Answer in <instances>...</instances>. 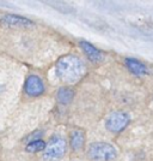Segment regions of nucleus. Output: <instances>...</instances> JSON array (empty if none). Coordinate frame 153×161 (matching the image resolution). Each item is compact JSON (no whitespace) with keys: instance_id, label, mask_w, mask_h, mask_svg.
Here are the masks:
<instances>
[{"instance_id":"nucleus-6","label":"nucleus","mask_w":153,"mask_h":161,"mask_svg":"<svg viewBox=\"0 0 153 161\" xmlns=\"http://www.w3.org/2000/svg\"><path fill=\"white\" fill-rule=\"evenodd\" d=\"M25 92L30 96H38L44 92V84L43 80H41L38 76L31 75L28 77L25 82Z\"/></svg>"},{"instance_id":"nucleus-4","label":"nucleus","mask_w":153,"mask_h":161,"mask_svg":"<svg viewBox=\"0 0 153 161\" xmlns=\"http://www.w3.org/2000/svg\"><path fill=\"white\" fill-rule=\"evenodd\" d=\"M130 123V118L126 112L122 111H115L111 112L107 117L105 119V128L110 131V132H121L129 125Z\"/></svg>"},{"instance_id":"nucleus-10","label":"nucleus","mask_w":153,"mask_h":161,"mask_svg":"<svg viewBox=\"0 0 153 161\" xmlns=\"http://www.w3.org/2000/svg\"><path fill=\"white\" fill-rule=\"evenodd\" d=\"M74 90L68 87L60 88L56 93V100L60 102L61 105H68L71 101L73 100Z\"/></svg>"},{"instance_id":"nucleus-8","label":"nucleus","mask_w":153,"mask_h":161,"mask_svg":"<svg viewBox=\"0 0 153 161\" xmlns=\"http://www.w3.org/2000/svg\"><path fill=\"white\" fill-rule=\"evenodd\" d=\"M127 69L134 74L135 76H144L147 75V67L144 63H141L138 59H134V58H126L125 60Z\"/></svg>"},{"instance_id":"nucleus-5","label":"nucleus","mask_w":153,"mask_h":161,"mask_svg":"<svg viewBox=\"0 0 153 161\" xmlns=\"http://www.w3.org/2000/svg\"><path fill=\"white\" fill-rule=\"evenodd\" d=\"M0 23L8 28H28L33 27V22L25 17H20L16 14H5L0 18Z\"/></svg>"},{"instance_id":"nucleus-1","label":"nucleus","mask_w":153,"mask_h":161,"mask_svg":"<svg viewBox=\"0 0 153 161\" xmlns=\"http://www.w3.org/2000/svg\"><path fill=\"white\" fill-rule=\"evenodd\" d=\"M85 72L86 67L83 60L72 54L62 57L56 63V75L59 80L67 84H73L79 82Z\"/></svg>"},{"instance_id":"nucleus-7","label":"nucleus","mask_w":153,"mask_h":161,"mask_svg":"<svg viewBox=\"0 0 153 161\" xmlns=\"http://www.w3.org/2000/svg\"><path fill=\"white\" fill-rule=\"evenodd\" d=\"M80 47L84 51V53L86 54V57L93 63H99L104 59V53L98 49L97 47H94L92 43L87 42V41H80L79 42Z\"/></svg>"},{"instance_id":"nucleus-3","label":"nucleus","mask_w":153,"mask_h":161,"mask_svg":"<svg viewBox=\"0 0 153 161\" xmlns=\"http://www.w3.org/2000/svg\"><path fill=\"white\" fill-rule=\"evenodd\" d=\"M66 153V141L61 137L55 135L53 136L46 149L43 150V159L46 161H59Z\"/></svg>"},{"instance_id":"nucleus-9","label":"nucleus","mask_w":153,"mask_h":161,"mask_svg":"<svg viewBox=\"0 0 153 161\" xmlns=\"http://www.w3.org/2000/svg\"><path fill=\"white\" fill-rule=\"evenodd\" d=\"M69 143L73 150H80L85 143V132L83 130H73L69 137Z\"/></svg>"},{"instance_id":"nucleus-2","label":"nucleus","mask_w":153,"mask_h":161,"mask_svg":"<svg viewBox=\"0 0 153 161\" xmlns=\"http://www.w3.org/2000/svg\"><path fill=\"white\" fill-rule=\"evenodd\" d=\"M87 155L92 161H111L117 156V149L108 142H94L90 144Z\"/></svg>"},{"instance_id":"nucleus-11","label":"nucleus","mask_w":153,"mask_h":161,"mask_svg":"<svg viewBox=\"0 0 153 161\" xmlns=\"http://www.w3.org/2000/svg\"><path fill=\"white\" fill-rule=\"evenodd\" d=\"M47 147L46 142L42 140H33L27 146V152L29 153H36V152H42Z\"/></svg>"}]
</instances>
